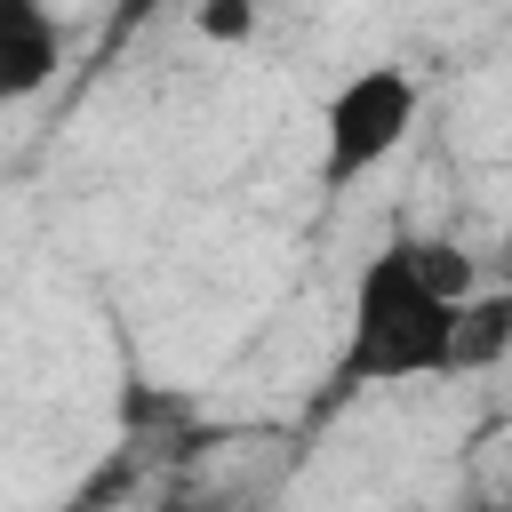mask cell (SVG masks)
Instances as JSON below:
<instances>
[{
  "label": "cell",
  "instance_id": "cell-1",
  "mask_svg": "<svg viewBox=\"0 0 512 512\" xmlns=\"http://www.w3.org/2000/svg\"><path fill=\"white\" fill-rule=\"evenodd\" d=\"M472 296H480L472 264L448 240L400 232L376 256H360V272L344 288V344H336V368H328V400L456 376Z\"/></svg>",
  "mask_w": 512,
  "mask_h": 512
},
{
  "label": "cell",
  "instance_id": "cell-6",
  "mask_svg": "<svg viewBox=\"0 0 512 512\" xmlns=\"http://www.w3.org/2000/svg\"><path fill=\"white\" fill-rule=\"evenodd\" d=\"M248 24H256L248 8H208V16H200V32H216V40H240Z\"/></svg>",
  "mask_w": 512,
  "mask_h": 512
},
{
  "label": "cell",
  "instance_id": "cell-5",
  "mask_svg": "<svg viewBox=\"0 0 512 512\" xmlns=\"http://www.w3.org/2000/svg\"><path fill=\"white\" fill-rule=\"evenodd\" d=\"M152 512H248V496H232V488H208V480H184V488H168Z\"/></svg>",
  "mask_w": 512,
  "mask_h": 512
},
{
  "label": "cell",
  "instance_id": "cell-2",
  "mask_svg": "<svg viewBox=\"0 0 512 512\" xmlns=\"http://www.w3.org/2000/svg\"><path fill=\"white\" fill-rule=\"evenodd\" d=\"M416 112H424V88H416L408 64H360V72H344L320 96V152H312L320 192L344 200L352 184H368L416 136Z\"/></svg>",
  "mask_w": 512,
  "mask_h": 512
},
{
  "label": "cell",
  "instance_id": "cell-3",
  "mask_svg": "<svg viewBox=\"0 0 512 512\" xmlns=\"http://www.w3.org/2000/svg\"><path fill=\"white\" fill-rule=\"evenodd\" d=\"M64 72V24L40 0H0V104H32Z\"/></svg>",
  "mask_w": 512,
  "mask_h": 512
},
{
  "label": "cell",
  "instance_id": "cell-4",
  "mask_svg": "<svg viewBox=\"0 0 512 512\" xmlns=\"http://www.w3.org/2000/svg\"><path fill=\"white\" fill-rule=\"evenodd\" d=\"M512 352V296H472V320H464V360H456V376H472V368H496Z\"/></svg>",
  "mask_w": 512,
  "mask_h": 512
}]
</instances>
